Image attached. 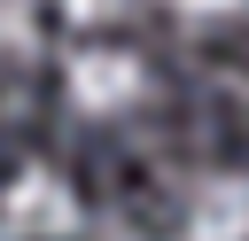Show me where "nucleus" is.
Returning <instances> with one entry per match:
<instances>
[{
    "label": "nucleus",
    "instance_id": "5",
    "mask_svg": "<svg viewBox=\"0 0 249 241\" xmlns=\"http://www.w3.org/2000/svg\"><path fill=\"white\" fill-rule=\"evenodd\" d=\"M109 241H124V233H109Z\"/></svg>",
    "mask_w": 249,
    "mask_h": 241
},
{
    "label": "nucleus",
    "instance_id": "1",
    "mask_svg": "<svg viewBox=\"0 0 249 241\" xmlns=\"http://www.w3.org/2000/svg\"><path fill=\"white\" fill-rule=\"evenodd\" d=\"M148 93V62L132 47H78L70 54V109L86 117H117Z\"/></svg>",
    "mask_w": 249,
    "mask_h": 241
},
{
    "label": "nucleus",
    "instance_id": "4",
    "mask_svg": "<svg viewBox=\"0 0 249 241\" xmlns=\"http://www.w3.org/2000/svg\"><path fill=\"white\" fill-rule=\"evenodd\" d=\"M31 47H39V0H0V70L31 62Z\"/></svg>",
    "mask_w": 249,
    "mask_h": 241
},
{
    "label": "nucleus",
    "instance_id": "2",
    "mask_svg": "<svg viewBox=\"0 0 249 241\" xmlns=\"http://www.w3.org/2000/svg\"><path fill=\"white\" fill-rule=\"evenodd\" d=\"M0 225H8L16 241H54V233H70V225H78L70 179L47 171V163H23L16 187H8V202H0Z\"/></svg>",
    "mask_w": 249,
    "mask_h": 241
},
{
    "label": "nucleus",
    "instance_id": "3",
    "mask_svg": "<svg viewBox=\"0 0 249 241\" xmlns=\"http://www.w3.org/2000/svg\"><path fill=\"white\" fill-rule=\"evenodd\" d=\"M187 241H249V171H210L187 194Z\"/></svg>",
    "mask_w": 249,
    "mask_h": 241
}]
</instances>
